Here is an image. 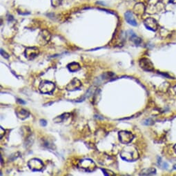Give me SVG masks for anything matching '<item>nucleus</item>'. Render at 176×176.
Wrapping results in <instances>:
<instances>
[{"instance_id":"nucleus-1","label":"nucleus","mask_w":176,"mask_h":176,"mask_svg":"<svg viewBox=\"0 0 176 176\" xmlns=\"http://www.w3.org/2000/svg\"><path fill=\"white\" fill-rule=\"evenodd\" d=\"M122 159L127 162H134L139 158V153L137 148L132 145H129L124 148L120 153Z\"/></svg>"},{"instance_id":"nucleus-2","label":"nucleus","mask_w":176,"mask_h":176,"mask_svg":"<svg viewBox=\"0 0 176 176\" xmlns=\"http://www.w3.org/2000/svg\"><path fill=\"white\" fill-rule=\"evenodd\" d=\"M55 84L53 82H48V81H43L39 87L40 92L44 94H50L55 89Z\"/></svg>"},{"instance_id":"nucleus-3","label":"nucleus","mask_w":176,"mask_h":176,"mask_svg":"<svg viewBox=\"0 0 176 176\" xmlns=\"http://www.w3.org/2000/svg\"><path fill=\"white\" fill-rule=\"evenodd\" d=\"M80 167L87 172H92L96 169V165L95 162L90 159L81 160L80 162Z\"/></svg>"},{"instance_id":"nucleus-4","label":"nucleus","mask_w":176,"mask_h":176,"mask_svg":"<svg viewBox=\"0 0 176 176\" xmlns=\"http://www.w3.org/2000/svg\"><path fill=\"white\" fill-rule=\"evenodd\" d=\"M119 140L121 143L124 144H128L133 140V133L127 131H121L119 132Z\"/></svg>"},{"instance_id":"nucleus-5","label":"nucleus","mask_w":176,"mask_h":176,"mask_svg":"<svg viewBox=\"0 0 176 176\" xmlns=\"http://www.w3.org/2000/svg\"><path fill=\"white\" fill-rule=\"evenodd\" d=\"M28 166L33 171H40L43 169L44 164L40 160L33 158L28 162Z\"/></svg>"},{"instance_id":"nucleus-6","label":"nucleus","mask_w":176,"mask_h":176,"mask_svg":"<svg viewBox=\"0 0 176 176\" xmlns=\"http://www.w3.org/2000/svg\"><path fill=\"white\" fill-rule=\"evenodd\" d=\"M51 35L49 31H48L47 30H42L40 33V35L38 36V43L41 45H44V44H47L49 42V40H51Z\"/></svg>"},{"instance_id":"nucleus-7","label":"nucleus","mask_w":176,"mask_h":176,"mask_svg":"<svg viewBox=\"0 0 176 176\" xmlns=\"http://www.w3.org/2000/svg\"><path fill=\"white\" fill-rule=\"evenodd\" d=\"M144 26L147 28L148 30H152V31H156L158 28V24L156 19L152 18V17H148L146 18L144 21Z\"/></svg>"},{"instance_id":"nucleus-8","label":"nucleus","mask_w":176,"mask_h":176,"mask_svg":"<svg viewBox=\"0 0 176 176\" xmlns=\"http://www.w3.org/2000/svg\"><path fill=\"white\" fill-rule=\"evenodd\" d=\"M40 51L39 49L36 47H29L27 48L25 51V57H26V59L31 60L33 59L34 58H35L37 56L39 55Z\"/></svg>"},{"instance_id":"nucleus-9","label":"nucleus","mask_w":176,"mask_h":176,"mask_svg":"<svg viewBox=\"0 0 176 176\" xmlns=\"http://www.w3.org/2000/svg\"><path fill=\"white\" fill-rule=\"evenodd\" d=\"M140 66L146 71H152L154 70L153 64L147 58H142L140 59Z\"/></svg>"},{"instance_id":"nucleus-10","label":"nucleus","mask_w":176,"mask_h":176,"mask_svg":"<svg viewBox=\"0 0 176 176\" xmlns=\"http://www.w3.org/2000/svg\"><path fill=\"white\" fill-rule=\"evenodd\" d=\"M81 86H82V84H81L80 81L76 78H74L66 86V90L69 91H73V90L78 89Z\"/></svg>"},{"instance_id":"nucleus-11","label":"nucleus","mask_w":176,"mask_h":176,"mask_svg":"<svg viewBox=\"0 0 176 176\" xmlns=\"http://www.w3.org/2000/svg\"><path fill=\"white\" fill-rule=\"evenodd\" d=\"M124 16L126 21H127L129 24L132 25L133 26H136L137 25H138L132 12H131V11H127L124 14Z\"/></svg>"},{"instance_id":"nucleus-12","label":"nucleus","mask_w":176,"mask_h":176,"mask_svg":"<svg viewBox=\"0 0 176 176\" xmlns=\"http://www.w3.org/2000/svg\"><path fill=\"white\" fill-rule=\"evenodd\" d=\"M134 11L137 15H143V13L145 11V7L143 4L138 3L135 6Z\"/></svg>"},{"instance_id":"nucleus-13","label":"nucleus","mask_w":176,"mask_h":176,"mask_svg":"<svg viewBox=\"0 0 176 176\" xmlns=\"http://www.w3.org/2000/svg\"><path fill=\"white\" fill-rule=\"evenodd\" d=\"M67 67H68V69H69V71H71V72H72V73L78 71L81 69L80 65L77 62H72V63L69 64L67 66Z\"/></svg>"},{"instance_id":"nucleus-14","label":"nucleus","mask_w":176,"mask_h":176,"mask_svg":"<svg viewBox=\"0 0 176 176\" xmlns=\"http://www.w3.org/2000/svg\"><path fill=\"white\" fill-rule=\"evenodd\" d=\"M16 115L18 118L21 119H25L29 116V112L24 109H21L20 111L16 112Z\"/></svg>"},{"instance_id":"nucleus-15","label":"nucleus","mask_w":176,"mask_h":176,"mask_svg":"<svg viewBox=\"0 0 176 176\" xmlns=\"http://www.w3.org/2000/svg\"><path fill=\"white\" fill-rule=\"evenodd\" d=\"M156 173V170L154 168H148V169H143L142 173H140L141 175H155Z\"/></svg>"},{"instance_id":"nucleus-16","label":"nucleus","mask_w":176,"mask_h":176,"mask_svg":"<svg viewBox=\"0 0 176 176\" xmlns=\"http://www.w3.org/2000/svg\"><path fill=\"white\" fill-rule=\"evenodd\" d=\"M102 171H103V173L106 176H111V175H115V173H113L111 171L108 169H102Z\"/></svg>"},{"instance_id":"nucleus-17","label":"nucleus","mask_w":176,"mask_h":176,"mask_svg":"<svg viewBox=\"0 0 176 176\" xmlns=\"http://www.w3.org/2000/svg\"><path fill=\"white\" fill-rule=\"evenodd\" d=\"M62 0H51V4L53 6L57 7L61 4Z\"/></svg>"},{"instance_id":"nucleus-18","label":"nucleus","mask_w":176,"mask_h":176,"mask_svg":"<svg viewBox=\"0 0 176 176\" xmlns=\"http://www.w3.org/2000/svg\"><path fill=\"white\" fill-rule=\"evenodd\" d=\"M1 55H3L5 58H8V57H9L8 54L6 53V52L2 49H1Z\"/></svg>"},{"instance_id":"nucleus-19","label":"nucleus","mask_w":176,"mask_h":176,"mask_svg":"<svg viewBox=\"0 0 176 176\" xmlns=\"http://www.w3.org/2000/svg\"><path fill=\"white\" fill-rule=\"evenodd\" d=\"M40 124H41V125L43 126V127H45V126L47 124L46 121L44 120V119H41V120H40Z\"/></svg>"},{"instance_id":"nucleus-20","label":"nucleus","mask_w":176,"mask_h":176,"mask_svg":"<svg viewBox=\"0 0 176 176\" xmlns=\"http://www.w3.org/2000/svg\"><path fill=\"white\" fill-rule=\"evenodd\" d=\"M0 130H1V135H0V138H2V134H4L5 131L4 130V129L2 128V127H1Z\"/></svg>"},{"instance_id":"nucleus-21","label":"nucleus","mask_w":176,"mask_h":176,"mask_svg":"<svg viewBox=\"0 0 176 176\" xmlns=\"http://www.w3.org/2000/svg\"><path fill=\"white\" fill-rule=\"evenodd\" d=\"M169 2L174 4H176V0H169Z\"/></svg>"},{"instance_id":"nucleus-22","label":"nucleus","mask_w":176,"mask_h":176,"mask_svg":"<svg viewBox=\"0 0 176 176\" xmlns=\"http://www.w3.org/2000/svg\"><path fill=\"white\" fill-rule=\"evenodd\" d=\"M18 102H19V103H22V104H25V102H23L22 100H18Z\"/></svg>"},{"instance_id":"nucleus-23","label":"nucleus","mask_w":176,"mask_h":176,"mask_svg":"<svg viewBox=\"0 0 176 176\" xmlns=\"http://www.w3.org/2000/svg\"><path fill=\"white\" fill-rule=\"evenodd\" d=\"M173 89H174V92H175V94H176V85H175V86H174V88H173Z\"/></svg>"},{"instance_id":"nucleus-24","label":"nucleus","mask_w":176,"mask_h":176,"mask_svg":"<svg viewBox=\"0 0 176 176\" xmlns=\"http://www.w3.org/2000/svg\"><path fill=\"white\" fill-rule=\"evenodd\" d=\"M173 148H174V151H175V152L176 153V144L175 145V146H174V147H173Z\"/></svg>"}]
</instances>
